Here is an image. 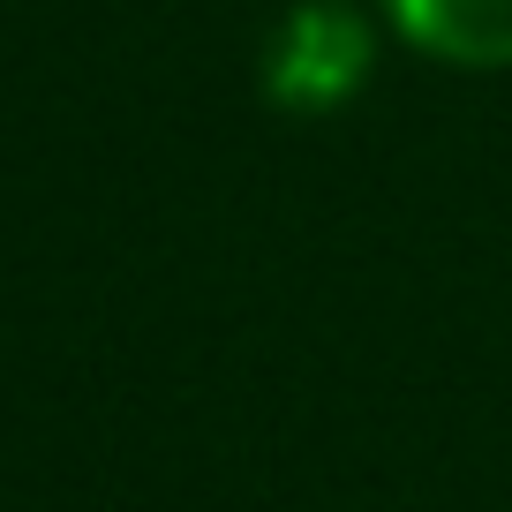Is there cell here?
Wrapping results in <instances>:
<instances>
[{"instance_id": "6da1fadb", "label": "cell", "mask_w": 512, "mask_h": 512, "mask_svg": "<svg viewBox=\"0 0 512 512\" xmlns=\"http://www.w3.org/2000/svg\"><path fill=\"white\" fill-rule=\"evenodd\" d=\"M256 76H264V98L279 113H302V121L339 113L377 76V23L354 0H294L264 38Z\"/></svg>"}, {"instance_id": "7a4b0ae2", "label": "cell", "mask_w": 512, "mask_h": 512, "mask_svg": "<svg viewBox=\"0 0 512 512\" xmlns=\"http://www.w3.org/2000/svg\"><path fill=\"white\" fill-rule=\"evenodd\" d=\"M384 23L445 68H512V0H384Z\"/></svg>"}]
</instances>
